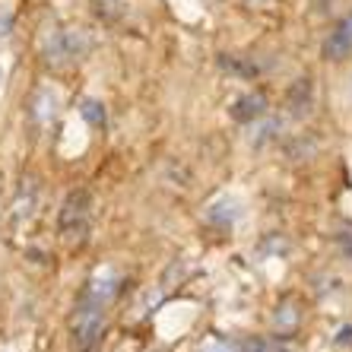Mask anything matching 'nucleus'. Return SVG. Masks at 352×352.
I'll return each instance as SVG.
<instances>
[{"label": "nucleus", "instance_id": "9b49d317", "mask_svg": "<svg viewBox=\"0 0 352 352\" xmlns=\"http://www.w3.org/2000/svg\"><path fill=\"white\" fill-rule=\"evenodd\" d=\"M330 3H333V0H314V7H318V10H327Z\"/></svg>", "mask_w": 352, "mask_h": 352}, {"label": "nucleus", "instance_id": "9d476101", "mask_svg": "<svg viewBox=\"0 0 352 352\" xmlns=\"http://www.w3.org/2000/svg\"><path fill=\"white\" fill-rule=\"evenodd\" d=\"M96 7L98 10H111V7H118V0H96Z\"/></svg>", "mask_w": 352, "mask_h": 352}, {"label": "nucleus", "instance_id": "f8f14e48", "mask_svg": "<svg viewBox=\"0 0 352 352\" xmlns=\"http://www.w3.org/2000/svg\"><path fill=\"white\" fill-rule=\"evenodd\" d=\"M204 352H232L229 346H210V349H204Z\"/></svg>", "mask_w": 352, "mask_h": 352}, {"label": "nucleus", "instance_id": "f03ea898", "mask_svg": "<svg viewBox=\"0 0 352 352\" xmlns=\"http://www.w3.org/2000/svg\"><path fill=\"white\" fill-rule=\"evenodd\" d=\"M102 327H105V305L82 295V302L76 305V314H74V346L80 352L92 349Z\"/></svg>", "mask_w": 352, "mask_h": 352}, {"label": "nucleus", "instance_id": "0eeeda50", "mask_svg": "<svg viewBox=\"0 0 352 352\" xmlns=\"http://www.w3.org/2000/svg\"><path fill=\"white\" fill-rule=\"evenodd\" d=\"M80 111H82V118H86L92 127H105V105H102V102H96V98H86Z\"/></svg>", "mask_w": 352, "mask_h": 352}, {"label": "nucleus", "instance_id": "6e6552de", "mask_svg": "<svg viewBox=\"0 0 352 352\" xmlns=\"http://www.w3.org/2000/svg\"><path fill=\"white\" fill-rule=\"evenodd\" d=\"M10 29H13V13L7 7H0V38L10 35Z\"/></svg>", "mask_w": 352, "mask_h": 352}, {"label": "nucleus", "instance_id": "1a4fd4ad", "mask_svg": "<svg viewBox=\"0 0 352 352\" xmlns=\"http://www.w3.org/2000/svg\"><path fill=\"white\" fill-rule=\"evenodd\" d=\"M245 352H270V346L261 343V340H248V343H245Z\"/></svg>", "mask_w": 352, "mask_h": 352}, {"label": "nucleus", "instance_id": "f257e3e1", "mask_svg": "<svg viewBox=\"0 0 352 352\" xmlns=\"http://www.w3.org/2000/svg\"><path fill=\"white\" fill-rule=\"evenodd\" d=\"M89 51V38L82 29H51L45 35V60L51 67H70Z\"/></svg>", "mask_w": 352, "mask_h": 352}, {"label": "nucleus", "instance_id": "7ed1b4c3", "mask_svg": "<svg viewBox=\"0 0 352 352\" xmlns=\"http://www.w3.org/2000/svg\"><path fill=\"white\" fill-rule=\"evenodd\" d=\"M86 222H89V194L86 190H74V194L64 200L60 206V232L67 238H80L86 232Z\"/></svg>", "mask_w": 352, "mask_h": 352}, {"label": "nucleus", "instance_id": "20e7f679", "mask_svg": "<svg viewBox=\"0 0 352 352\" xmlns=\"http://www.w3.org/2000/svg\"><path fill=\"white\" fill-rule=\"evenodd\" d=\"M352 54V13H346L340 23L333 25V32L324 41V58L327 60H343Z\"/></svg>", "mask_w": 352, "mask_h": 352}, {"label": "nucleus", "instance_id": "39448f33", "mask_svg": "<svg viewBox=\"0 0 352 352\" xmlns=\"http://www.w3.org/2000/svg\"><path fill=\"white\" fill-rule=\"evenodd\" d=\"M263 111H267V96H263V92H248V96H241L235 105H232V118H235V121H254Z\"/></svg>", "mask_w": 352, "mask_h": 352}, {"label": "nucleus", "instance_id": "423d86ee", "mask_svg": "<svg viewBox=\"0 0 352 352\" xmlns=\"http://www.w3.org/2000/svg\"><path fill=\"white\" fill-rule=\"evenodd\" d=\"M54 111H58V96H54L51 89H41L32 102V115L38 118V121H51Z\"/></svg>", "mask_w": 352, "mask_h": 352}]
</instances>
